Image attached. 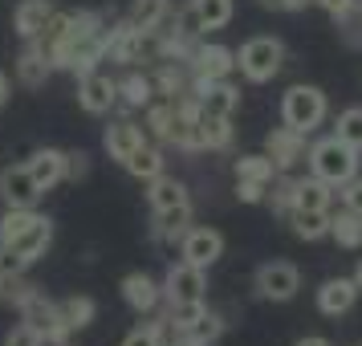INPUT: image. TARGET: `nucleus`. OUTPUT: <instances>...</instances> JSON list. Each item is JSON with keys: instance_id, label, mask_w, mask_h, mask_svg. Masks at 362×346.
I'll return each instance as SVG.
<instances>
[{"instance_id": "1", "label": "nucleus", "mask_w": 362, "mask_h": 346, "mask_svg": "<svg viewBox=\"0 0 362 346\" xmlns=\"http://www.w3.org/2000/svg\"><path fill=\"white\" fill-rule=\"evenodd\" d=\"M102 29H106V21H102V13H94V8H78V13H66V25H62V33H57L49 45H45V53H49L53 69H74V62H78V50H82L86 41H94Z\"/></svg>"}, {"instance_id": "2", "label": "nucleus", "mask_w": 362, "mask_h": 346, "mask_svg": "<svg viewBox=\"0 0 362 346\" xmlns=\"http://www.w3.org/2000/svg\"><path fill=\"white\" fill-rule=\"evenodd\" d=\"M310 175L317 180H326L329 188H342L346 180H354L358 175V151L346 147L338 134H329V139H317L310 147Z\"/></svg>"}, {"instance_id": "3", "label": "nucleus", "mask_w": 362, "mask_h": 346, "mask_svg": "<svg viewBox=\"0 0 362 346\" xmlns=\"http://www.w3.org/2000/svg\"><path fill=\"white\" fill-rule=\"evenodd\" d=\"M285 66V45H281V37H252L245 41L240 50H236V69L245 74V82L252 86H264L273 82Z\"/></svg>"}, {"instance_id": "4", "label": "nucleus", "mask_w": 362, "mask_h": 346, "mask_svg": "<svg viewBox=\"0 0 362 346\" xmlns=\"http://www.w3.org/2000/svg\"><path fill=\"white\" fill-rule=\"evenodd\" d=\"M329 115V102L317 86H289L281 98V122L301 134H313Z\"/></svg>"}, {"instance_id": "5", "label": "nucleus", "mask_w": 362, "mask_h": 346, "mask_svg": "<svg viewBox=\"0 0 362 346\" xmlns=\"http://www.w3.org/2000/svg\"><path fill=\"white\" fill-rule=\"evenodd\" d=\"M17 310H21V322L37 326L41 334H45V342H49V346L69 342V334H74V330H69V322L62 318V306H57V301H49L41 289H33V294L25 297Z\"/></svg>"}, {"instance_id": "6", "label": "nucleus", "mask_w": 362, "mask_h": 346, "mask_svg": "<svg viewBox=\"0 0 362 346\" xmlns=\"http://www.w3.org/2000/svg\"><path fill=\"white\" fill-rule=\"evenodd\" d=\"M155 33H159V29H155ZM155 33L134 29L131 21H118V25H110V50H106V57L118 62V66L147 62V57H155Z\"/></svg>"}, {"instance_id": "7", "label": "nucleus", "mask_w": 362, "mask_h": 346, "mask_svg": "<svg viewBox=\"0 0 362 346\" xmlns=\"http://www.w3.org/2000/svg\"><path fill=\"white\" fill-rule=\"evenodd\" d=\"M301 289V269L293 261H269L257 269V294L264 301H293Z\"/></svg>"}, {"instance_id": "8", "label": "nucleus", "mask_w": 362, "mask_h": 346, "mask_svg": "<svg viewBox=\"0 0 362 346\" xmlns=\"http://www.w3.org/2000/svg\"><path fill=\"white\" fill-rule=\"evenodd\" d=\"M204 289H208V277L199 265H171L163 277V301L167 306H183V301H204Z\"/></svg>"}, {"instance_id": "9", "label": "nucleus", "mask_w": 362, "mask_h": 346, "mask_svg": "<svg viewBox=\"0 0 362 346\" xmlns=\"http://www.w3.org/2000/svg\"><path fill=\"white\" fill-rule=\"evenodd\" d=\"M192 94H196L204 115L232 118V110L240 106V90H236L228 78H192Z\"/></svg>"}, {"instance_id": "10", "label": "nucleus", "mask_w": 362, "mask_h": 346, "mask_svg": "<svg viewBox=\"0 0 362 346\" xmlns=\"http://www.w3.org/2000/svg\"><path fill=\"white\" fill-rule=\"evenodd\" d=\"M180 257L187 265H199V269H212L220 257H224V236L208 224H192V229L183 232L180 241Z\"/></svg>"}, {"instance_id": "11", "label": "nucleus", "mask_w": 362, "mask_h": 346, "mask_svg": "<svg viewBox=\"0 0 362 346\" xmlns=\"http://www.w3.org/2000/svg\"><path fill=\"white\" fill-rule=\"evenodd\" d=\"M305 139H310V134L293 131V127H273L269 139H264V155L273 159L277 171H293V167L305 159Z\"/></svg>"}, {"instance_id": "12", "label": "nucleus", "mask_w": 362, "mask_h": 346, "mask_svg": "<svg viewBox=\"0 0 362 346\" xmlns=\"http://www.w3.org/2000/svg\"><path fill=\"white\" fill-rule=\"evenodd\" d=\"M41 196H45V192L33 183V175H29V167L25 163L4 167V171H0V200H4L8 208H37V200Z\"/></svg>"}, {"instance_id": "13", "label": "nucleus", "mask_w": 362, "mask_h": 346, "mask_svg": "<svg viewBox=\"0 0 362 346\" xmlns=\"http://www.w3.org/2000/svg\"><path fill=\"white\" fill-rule=\"evenodd\" d=\"M49 245H53V220L49 216H37L33 224H29L25 232H17L4 248H13L25 265H33V261H41V257L49 253Z\"/></svg>"}, {"instance_id": "14", "label": "nucleus", "mask_w": 362, "mask_h": 346, "mask_svg": "<svg viewBox=\"0 0 362 346\" xmlns=\"http://www.w3.org/2000/svg\"><path fill=\"white\" fill-rule=\"evenodd\" d=\"M78 102H82L86 115H106L110 106L118 102V82L110 74H86L82 82H78Z\"/></svg>"}, {"instance_id": "15", "label": "nucleus", "mask_w": 362, "mask_h": 346, "mask_svg": "<svg viewBox=\"0 0 362 346\" xmlns=\"http://www.w3.org/2000/svg\"><path fill=\"white\" fill-rule=\"evenodd\" d=\"M187 69H192V78H232V69H236V53H232L228 45H216V41L212 45H196Z\"/></svg>"}, {"instance_id": "16", "label": "nucleus", "mask_w": 362, "mask_h": 346, "mask_svg": "<svg viewBox=\"0 0 362 346\" xmlns=\"http://www.w3.org/2000/svg\"><path fill=\"white\" fill-rule=\"evenodd\" d=\"M102 143H106V155H110L115 163H127V159H131V151L147 143V131H143L139 122H131V118H118V122L106 127Z\"/></svg>"}, {"instance_id": "17", "label": "nucleus", "mask_w": 362, "mask_h": 346, "mask_svg": "<svg viewBox=\"0 0 362 346\" xmlns=\"http://www.w3.org/2000/svg\"><path fill=\"white\" fill-rule=\"evenodd\" d=\"M122 301L134 313H155L159 301H163V285L155 277H147V273H127L122 277Z\"/></svg>"}, {"instance_id": "18", "label": "nucleus", "mask_w": 362, "mask_h": 346, "mask_svg": "<svg viewBox=\"0 0 362 346\" xmlns=\"http://www.w3.org/2000/svg\"><path fill=\"white\" fill-rule=\"evenodd\" d=\"M354 301H358V285L354 277H329L322 281V289H317V310L326 313V318H342V313L354 310Z\"/></svg>"}, {"instance_id": "19", "label": "nucleus", "mask_w": 362, "mask_h": 346, "mask_svg": "<svg viewBox=\"0 0 362 346\" xmlns=\"http://www.w3.org/2000/svg\"><path fill=\"white\" fill-rule=\"evenodd\" d=\"M29 175H33V183L41 188V192H49V188H57V183L66 180V151L57 147H41L29 155Z\"/></svg>"}, {"instance_id": "20", "label": "nucleus", "mask_w": 362, "mask_h": 346, "mask_svg": "<svg viewBox=\"0 0 362 346\" xmlns=\"http://www.w3.org/2000/svg\"><path fill=\"white\" fill-rule=\"evenodd\" d=\"M49 74H53V62H49V53H45V45L41 41H29L17 57V82L37 90V86H45Z\"/></svg>"}, {"instance_id": "21", "label": "nucleus", "mask_w": 362, "mask_h": 346, "mask_svg": "<svg viewBox=\"0 0 362 346\" xmlns=\"http://www.w3.org/2000/svg\"><path fill=\"white\" fill-rule=\"evenodd\" d=\"M53 13H57V8H53L49 0H21L17 13H13V29H17L25 41H37L41 29H45V21H49Z\"/></svg>"}, {"instance_id": "22", "label": "nucleus", "mask_w": 362, "mask_h": 346, "mask_svg": "<svg viewBox=\"0 0 362 346\" xmlns=\"http://www.w3.org/2000/svg\"><path fill=\"white\" fill-rule=\"evenodd\" d=\"M329 200H334V188L317 175H305L293 188V212H329Z\"/></svg>"}, {"instance_id": "23", "label": "nucleus", "mask_w": 362, "mask_h": 346, "mask_svg": "<svg viewBox=\"0 0 362 346\" xmlns=\"http://www.w3.org/2000/svg\"><path fill=\"white\" fill-rule=\"evenodd\" d=\"M187 229H192V200H183V204H175V208H163V212H155V241L180 245Z\"/></svg>"}, {"instance_id": "24", "label": "nucleus", "mask_w": 362, "mask_h": 346, "mask_svg": "<svg viewBox=\"0 0 362 346\" xmlns=\"http://www.w3.org/2000/svg\"><path fill=\"white\" fill-rule=\"evenodd\" d=\"M151 82H155V94H163L167 102H175L192 90V69L180 66V62H159V69H155Z\"/></svg>"}, {"instance_id": "25", "label": "nucleus", "mask_w": 362, "mask_h": 346, "mask_svg": "<svg viewBox=\"0 0 362 346\" xmlns=\"http://www.w3.org/2000/svg\"><path fill=\"white\" fill-rule=\"evenodd\" d=\"M127 171H131L134 180H143V183H151L155 175H163V167H167V159H163V151L155 147V143H143V147H134L131 151V159H127Z\"/></svg>"}, {"instance_id": "26", "label": "nucleus", "mask_w": 362, "mask_h": 346, "mask_svg": "<svg viewBox=\"0 0 362 346\" xmlns=\"http://www.w3.org/2000/svg\"><path fill=\"white\" fill-rule=\"evenodd\" d=\"M187 200V188H183L180 180H171V175H155V180L147 183V204L151 212H163V208H175V204H183Z\"/></svg>"}, {"instance_id": "27", "label": "nucleus", "mask_w": 362, "mask_h": 346, "mask_svg": "<svg viewBox=\"0 0 362 346\" xmlns=\"http://www.w3.org/2000/svg\"><path fill=\"white\" fill-rule=\"evenodd\" d=\"M118 98L127 102L131 110H147L151 102H155V82H151L147 74H127L118 82Z\"/></svg>"}, {"instance_id": "28", "label": "nucleus", "mask_w": 362, "mask_h": 346, "mask_svg": "<svg viewBox=\"0 0 362 346\" xmlns=\"http://www.w3.org/2000/svg\"><path fill=\"white\" fill-rule=\"evenodd\" d=\"M171 17V0H134L131 4V25L134 29H147V33H155L163 21Z\"/></svg>"}, {"instance_id": "29", "label": "nucleus", "mask_w": 362, "mask_h": 346, "mask_svg": "<svg viewBox=\"0 0 362 346\" xmlns=\"http://www.w3.org/2000/svg\"><path fill=\"white\" fill-rule=\"evenodd\" d=\"M329 236L342 248H362V216L342 208L338 216H329Z\"/></svg>"}, {"instance_id": "30", "label": "nucleus", "mask_w": 362, "mask_h": 346, "mask_svg": "<svg viewBox=\"0 0 362 346\" xmlns=\"http://www.w3.org/2000/svg\"><path fill=\"white\" fill-rule=\"evenodd\" d=\"M199 122H204V118L175 115V122H171V134H167V143H171L175 151H204V134H199Z\"/></svg>"}, {"instance_id": "31", "label": "nucleus", "mask_w": 362, "mask_h": 346, "mask_svg": "<svg viewBox=\"0 0 362 346\" xmlns=\"http://www.w3.org/2000/svg\"><path fill=\"white\" fill-rule=\"evenodd\" d=\"M171 122H175V102H151L147 106V118H143V131L147 139H159L167 143V134H171Z\"/></svg>"}, {"instance_id": "32", "label": "nucleus", "mask_w": 362, "mask_h": 346, "mask_svg": "<svg viewBox=\"0 0 362 346\" xmlns=\"http://www.w3.org/2000/svg\"><path fill=\"white\" fill-rule=\"evenodd\" d=\"M199 134H204V151H228L232 147V118H220V115H204L199 122Z\"/></svg>"}, {"instance_id": "33", "label": "nucleus", "mask_w": 362, "mask_h": 346, "mask_svg": "<svg viewBox=\"0 0 362 346\" xmlns=\"http://www.w3.org/2000/svg\"><path fill=\"white\" fill-rule=\"evenodd\" d=\"M232 167H236V180H252V183H273L281 175L269 155H240Z\"/></svg>"}, {"instance_id": "34", "label": "nucleus", "mask_w": 362, "mask_h": 346, "mask_svg": "<svg viewBox=\"0 0 362 346\" xmlns=\"http://www.w3.org/2000/svg\"><path fill=\"white\" fill-rule=\"evenodd\" d=\"M192 8H196L199 29H204V33L224 29V25L232 21V0H192Z\"/></svg>"}, {"instance_id": "35", "label": "nucleus", "mask_w": 362, "mask_h": 346, "mask_svg": "<svg viewBox=\"0 0 362 346\" xmlns=\"http://www.w3.org/2000/svg\"><path fill=\"white\" fill-rule=\"evenodd\" d=\"M62 318L69 322V330H86L94 318H98V301L86 297V294H74V297L62 301Z\"/></svg>"}, {"instance_id": "36", "label": "nucleus", "mask_w": 362, "mask_h": 346, "mask_svg": "<svg viewBox=\"0 0 362 346\" xmlns=\"http://www.w3.org/2000/svg\"><path fill=\"white\" fill-rule=\"evenodd\" d=\"M297 241H322L329 236V212H289Z\"/></svg>"}, {"instance_id": "37", "label": "nucleus", "mask_w": 362, "mask_h": 346, "mask_svg": "<svg viewBox=\"0 0 362 346\" xmlns=\"http://www.w3.org/2000/svg\"><path fill=\"white\" fill-rule=\"evenodd\" d=\"M183 334H187V338H196L199 346H212V342H220V334H224V318H220L216 310H204L192 326L183 330Z\"/></svg>"}, {"instance_id": "38", "label": "nucleus", "mask_w": 362, "mask_h": 346, "mask_svg": "<svg viewBox=\"0 0 362 346\" xmlns=\"http://www.w3.org/2000/svg\"><path fill=\"white\" fill-rule=\"evenodd\" d=\"M334 134L342 139L346 147L362 151V106H346L338 115V122H334Z\"/></svg>"}, {"instance_id": "39", "label": "nucleus", "mask_w": 362, "mask_h": 346, "mask_svg": "<svg viewBox=\"0 0 362 346\" xmlns=\"http://www.w3.org/2000/svg\"><path fill=\"white\" fill-rule=\"evenodd\" d=\"M163 334H167V318H151L143 326H134L122 338V346H163Z\"/></svg>"}, {"instance_id": "40", "label": "nucleus", "mask_w": 362, "mask_h": 346, "mask_svg": "<svg viewBox=\"0 0 362 346\" xmlns=\"http://www.w3.org/2000/svg\"><path fill=\"white\" fill-rule=\"evenodd\" d=\"M37 216H41V212H33V208H8V212L0 216V245H8L17 232H25Z\"/></svg>"}, {"instance_id": "41", "label": "nucleus", "mask_w": 362, "mask_h": 346, "mask_svg": "<svg viewBox=\"0 0 362 346\" xmlns=\"http://www.w3.org/2000/svg\"><path fill=\"white\" fill-rule=\"evenodd\" d=\"M269 188H273V212H281V216H289L293 212V188H297V180L293 175H289V171H281L277 180L269 183Z\"/></svg>"}, {"instance_id": "42", "label": "nucleus", "mask_w": 362, "mask_h": 346, "mask_svg": "<svg viewBox=\"0 0 362 346\" xmlns=\"http://www.w3.org/2000/svg\"><path fill=\"white\" fill-rule=\"evenodd\" d=\"M208 310V306H204V301H183V306H167V326L175 330V334H183V330L192 326V322H196L199 313Z\"/></svg>"}, {"instance_id": "43", "label": "nucleus", "mask_w": 362, "mask_h": 346, "mask_svg": "<svg viewBox=\"0 0 362 346\" xmlns=\"http://www.w3.org/2000/svg\"><path fill=\"white\" fill-rule=\"evenodd\" d=\"M338 25H342V33H346V45H354V50H358V45H362V0L350 4V13H346Z\"/></svg>"}, {"instance_id": "44", "label": "nucleus", "mask_w": 362, "mask_h": 346, "mask_svg": "<svg viewBox=\"0 0 362 346\" xmlns=\"http://www.w3.org/2000/svg\"><path fill=\"white\" fill-rule=\"evenodd\" d=\"M4 346H45V334L37 326H29V322H21V326H13L4 334Z\"/></svg>"}, {"instance_id": "45", "label": "nucleus", "mask_w": 362, "mask_h": 346, "mask_svg": "<svg viewBox=\"0 0 362 346\" xmlns=\"http://www.w3.org/2000/svg\"><path fill=\"white\" fill-rule=\"evenodd\" d=\"M338 196H342V208H350V212H358V216H362V175L346 180L342 188H338Z\"/></svg>"}, {"instance_id": "46", "label": "nucleus", "mask_w": 362, "mask_h": 346, "mask_svg": "<svg viewBox=\"0 0 362 346\" xmlns=\"http://www.w3.org/2000/svg\"><path fill=\"white\" fill-rule=\"evenodd\" d=\"M25 269H29V265L21 261V257L13 253V248H4V245H0V281H8V277H21Z\"/></svg>"}, {"instance_id": "47", "label": "nucleus", "mask_w": 362, "mask_h": 346, "mask_svg": "<svg viewBox=\"0 0 362 346\" xmlns=\"http://www.w3.org/2000/svg\"><path fill=\"white\" fill-rule=\"evenodd\" d=\"M86 171H90V155L86 151H66V180H86Z\"/></svg>"}, {"instance_id": "48", "label": "nucleus", "mask_w": 362, "mask_h": 346, "mask_svg": "<svg viewBox=\"0 0 362 346\" xmlns=\"http://www.w3.org/2000/svg\"><path fill=\"white\" fill-rule=\"evenodd\" d=\"M175 29H180V33H187V37H199V33H204V29H199L196 8H192V0H187L180 13H175Z\"/></svg>"}, {"instance_id": "49", "label": "nucleus", "mask_w": 362, "mask_h": 346, "mask_svg": "<svg viewBox=\"0 0 362 346\" xmlns=\"http://www.w3.org/2000/svg\"><path fill=\"white\" fill-rule=\"evenodd\" d=\"M264 192H269V183H252V180H236V196L245 200V204H261Z\"/></svg>"}, {"instance_id": "50", "label": "nucleus", "mask_w": 362, "mask_h": 346, "mask_svg": "<svg viewBox=\"0 0 362 346\" xmlns=\"http://www.w3.org/2000/svg\"><path fill=\"white\" fill-rule=\"evenodd\" d=\"M257 4H261V8H273V13H301L313 0H257Z\"/></svg>"}, {"instance_id": "51", "label": "nucleus", "mask_w": 362, "mask_h": 346, "mask_svg": "<svg viewBox=\"0 0 362 346\" xmlns=\"http://www.w3.org/2000/svg\"><path fill=\"white\" fill-rule=\"evenodd\" d=\"M313 4H317L322 13H329L334 21H342L346 13H350V4H354V0H313Z\"/></svg>"}, {"instance_id": "52", "label": "nucleus", "mask_w": 362, "mask_h": 346, "mask_svg": "<svg viewBox=\"0 0 362 346\" xmlns=\"http://www.w3.org/2000/svg\"><path fill=\"white\" fill-rule=\"evenodd\" d=\"M297 346H334V342H329V338H322V334H305Z\"/></svg>"}, {"instance_id": "53", "label": "nucleus", "mask_w": 362, "mask_h": 346, "mask_svg": "<svg viewBox=\"0 0 362 346\" xmlns=\"http://www.w3.org/2000/svg\"><path fill=\"white\" fill-rule=\"evenodd\" d=\"M8 90H13V86H8V74H4V69H0V106H4V102H8Z\"/></svg>"}, {"instance_id": "54", "label": "nucleus", "mask_w": 362, "mask_h": 346, "mask_svg": "<svg viewBox=\"0 0 362 346\" xmlns=\"http://www.w3.org/2000/svg\"><path fill=\"white\" fill-rule=\"evenodd\" d=\"M163 346H199V342H196V338H187V334H175V338L163 342Z\"/></svg>"}, {"instance_id": "55", "label": "nucleus", "mask_w": 362, "mask_h": 346, "mask_svg": "<svg viewBox=\"0 0 362 346\" xmlns=\"http://www.w3.org/2000/svg\"><path fill=\"white\" fill-rule=\"evenodd\" d=\"M354 285H358V294H362V261H358V269H354Z\"/></svg>"}, {"instance_id": "56", "label": "nucleus", "mask_w": 362, "mask_h": 346, "mask_svg": "<svg viewBox=\"0 0 362 346\" xmlns=\"http://www.w3.org/2000/svg\"><path fill=\"white\" fill-rule=\"evenodd\" d=\"M0 301H4V294H0Z\"/></svg>"}, {"instance_id": "57", "label": "nucleus", "mask_w": 362, "mask_h": 346, "mask_svg": "<svg viewBox=\"0 0 362 346\" xmlns=\"http://www.w3.org/2000/svg\"><path fill=\"white\" fill-rule=\"evenodd\" d=\"M62 346H69V342H62Z\"/></svg>"}]
</instances>
